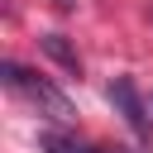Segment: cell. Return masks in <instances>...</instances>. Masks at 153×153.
Returning a JSON list of instances; mask_svg holds the SVG:
<instances>
[{
	"label": "cell",
	"mask_w": 153,
	"mask_h": 153,
	"mask_svg": "<svg viewBox=\"0 0 153 153\" xmlns=\"http://www.w3.org/2000/svg\"><path fill=\"white\" fill-rule=\"evenodd\" d=\"M5 81H10V91H19L24 100H33L38 110H48L53 120H67L72 115V105H67V96L57 91V86H48L38 72H24L19 62H5Z\"/></svg>",
	"instance_id": "cell-1"
},
{
	"label": "cell",
	"mask_w": 153,
	"mask_h": 153,
	"mask_svg": "<svg viewBox=\"0 0 153 153\" xmlns=\"http://www.w3.org/2000/svg\"><path fill=\"white\" fill-rule=\"evenodd\" d=\"M38 143H43V153H110V148H91V143H76L72 134H57V129H43L38 134ZM120 153V148H115Z\"/></svg>",
	"instance_id": "cell-3"
},
{
	"label": "cell",
	"mask_w": 153,
	"mask_h": 153,
	"mask_svg": "<svg viewBox=\"0 0 153 153\" xmlns=\"http://www.w3.org/2000/svg\"><path fill=\"white\" fill-rule=\"evenodd\" d=\"M148 19H153V14H148Z\"/></svg>",
	"instance_id": "cell-6"
},
{
	"label": "cell",
	"mask_w": 153,
	"mask_h": 153,
	"mask_svg": "<svg viewBox=\"0 0 153 153\" xmlns=\"http://www.w3.org/2000/svg\"><path fill=\"white\" fill-rule=\"evenodd\" d=\"M110 100L120 105V115H124V124L139 134V139H148V105L139 100V91H134V81L129 76H120L115 86H110Z\"/></svg>",
	"instance_id": "cell-2"
},
{
	"label": "cell",
	"mask_w": 153,
	"mask_h": 153,
	"mask_svg": "<svg viewBox=\"0 0 153 153\" xmlns=\"http://www.w3.org/2000/svg\"><path fill=\"white\" fill-rule=\"evenodd\" d=\"M43 48H48V53H53V57H57L67 72H81V57H76V53L62 43V33H48V38H43Z\"/></svg>",
	"instance_id": "cell-4"
},
{
	"label": "cell",
	"mask_w": 153,
	"mask_h": 153,
	"mask_svg": "<svg viewBox=\"0 0 153 153\" xmlns=\"http://www.w3.org/2000/svg\"><path fill=\"white\" fill-rule=\"evenodd\" d=\"M148 105H153V96H148Z\"/></svg>",
	"instance_id": "cell-5"
}]
</instances>
